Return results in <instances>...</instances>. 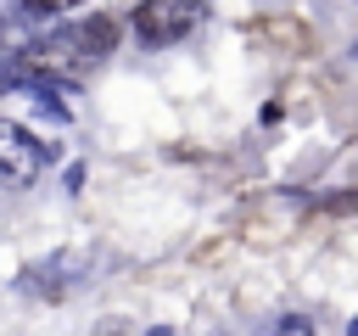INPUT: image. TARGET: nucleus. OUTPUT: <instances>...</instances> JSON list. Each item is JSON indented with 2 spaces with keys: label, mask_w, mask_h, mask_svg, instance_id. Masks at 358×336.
<instances>
[{
  "label": "nucleus",
  "mask_w": 358,
  "mask_h": 336,
  "mask_svg": "<svg viewBox=\"0 0 358 336\" xmlns=\"http://www.w3.org/2000/svg\"><path fill=\"white\" fill-rule=\"evenodd\" d=\"M196 22H201V0H140V6H129V17H123V28H129L140 45H151V50L179 45L185 34H196Z\"/></svg>",
  "instance_id": "1"
},
{
  "label": "nucleus",
  "mask_w": 358,
  "mask_h": 336,
  "mask_svg": "<svg viewBox=\"0 0 358 336\" xmlns=\"http://www.w3.org/2000/svg\"><path fill=\"white\" fill-rule=\"evenodd\" d=\"M39 174H45V146H39L22 123L0 118V185L22 190V185H34Z\"/></svg>",
  "instance_id": "2"
},
{
  "label": "nucleus",
  "mask_w": 358,
  "mask_h": 336,
  "mask_svg": "<svg viewBox=\"0 0 358 336\" xmlns=\"http://www.w3.org/2000/svg\"><path fill=\"white\" fill-rule=\"evenodd\" d=\"M263 336H319V325H313L308 314H285V319H274Z\"/></svg>",
  "instance_id": "6"
},
{
  "label": "nucleus",
  "mask_w": 358,
  "mask_h": 336,
  "mask_svg": "<svg viewBox=\"0 0 358 336\" xmlns=\"http://www.w3.org/2000/svg\"><path fill=\"white\" fill-rule=\"evenodd\" d=\"M319 213H330V218H347V213H352V190L341 185L336 196H324V202H319Z\"/></svg>",
  "instance_id": "7"
},
{
  "label": "nucleus",
  "mask_w": 358,
  "mask_h": 336,
  "mask_svg": "<svg viewBox=\"0 0 358 336\" xmlns=\"http://www.w3.org/2000/svg\"><path fill=\"white\" fill-rule=\"evenodd\" d=\"M252 34H257V39H268L274 50H285V56H319V34H313L302 17H291V11L252 22Z\"/></svg>",
  "instance_id": "3"
},
{
  "label": "nucleus",
  "mask_w": 358,
  "mask_h": 336,
  "mask_svg": "<svg viewBox=\"0 0 358 336\" xmlns=\"http://www.w3.org/2000/svg\"><path fill=\"white\" fill-rule=\"evenodd\" d=\"M17 6H22L28 22H50V17H62V11H73V6H84V0H17Z\"/></svg>",
  "instance_id": "5"
},
{
  "label": "nucleus",
  "mask_w": 358,
  "mask_h": 336,
  "mask_svg": "<svg viewBox=\"0 0 358 336\" xmlns=\"http://www.w3.org/2000/svg\"><path fill=\"white\" fill-rule=\"evenodd\" d=\"M78 39H84L90 62L101 67V62L117 50V39H123V17H112V11H90V17H78Z\"/></svg>",
  "instance_id": "4"
}]
</instances>
